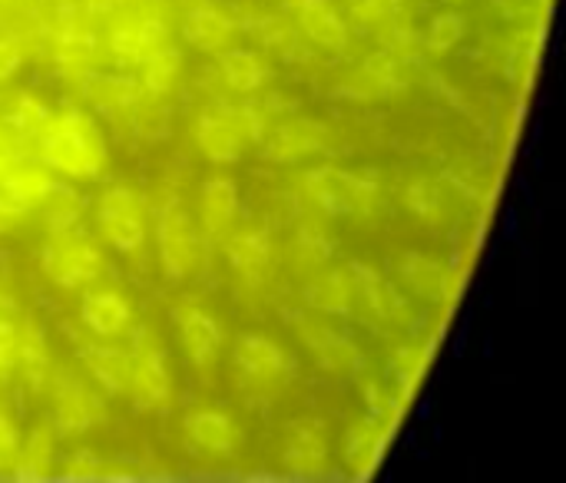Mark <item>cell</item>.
<instances>
[{
  "label": "cell",
  "mask_w": 566,
  "mask_h": 483,
  "mask_svg": "<svg viewBox=\"0 0 566 483\" xmlns=\"http://www.w3.org/2000/svg\"><path fill=\"white\" fill-rule=\"evenodd\" d=\"M176 70H179V53H169V50H159V56L149 60V73H146V83L153 90H169L172 80H176Z\"/></svg>",
  "instance_id": "d6986e66"
},
{
  "label": "cell",
  "mask_w": 566,
  "mask_h": 483,
  "mask_svg": "<svg viewBox=\"0 0 566 483\" xmlns=\"http://www.w3.org/2000/svg\"><path fill=\"white\" fill-rule=\"evenodd\" d=\"M46 454H50V444H46V434H33L30 448H27V468L36 464V471L46 468Z\"/></svg>",
  "instance_id": "7402d4cb"
},
{
  "label": "cell",
  "mask_w": 566,
  "mask_h": 483,
  "mask_svg": "<svg viewBox=\"0 0 566 483\" xmlns=\"http://www.w3.org/2000/svg\"><path fill=\"white\" fill-rule=\"evenodd\" d=\"M163 262H166V272L172 279H182L192 265V252H196V235H192V225L189 219L172 209L166 219H163Z\"/></svg>",
  "instance_id": "277c9868"
},
{
  "label": "cell",
  "mask_w": 566,
  "mask_h": 483,
  "mask_svg": "<svg viewBox=\"0 0 566 483\" xmlns=\"http://www.w3.org/2000/svg\"><path fill=\"white\" fill-rule=\"evenodd\" d=\"M23 361H27L30 381H36V385H40V378H43V368H46V355H43L40 332H33V328H27V342H23Z\"/></svg>",
  "instance_id": "ffe728a7"
},
{
  "label": "cell",
  "mask_w": 566,
  "mask_h": 483,
  "mask_svg": "<svg viewBox=\"0 0 566 483\" xmlns=\"http://www.w3.org/2000/svg\"><path fill=\"white\" fill-rule=\"evenodd\" d=\"M302 23H305V30L318 43H332V46H342L345 43V27H342V20L332 13V7L325 0H305Z\"/></svg>",
  "instance_id": "7c38bea8"
},
{
  "label": "cell",
  "mask_w": 566,
  "mask_h": 483,
  "mask_svg": "<svg viewBox=\"0 0 566 483\" xmlns=\"http://www.w3.org/2000/svg\"><path fill=\"white\" fill-rule=\"evenodd\" d=\"M292 454H302V468H308L312 461H318V458H322V444H318V441H312V438H298V441H295V448H292Z\"/></svg>",
  "instance_id": "d4e9b609"
},
{
  "label": "cell",
  "mask_w": 566,
  "mask_h": 483,
  "mask_svg": "<svg viewBox=\"0 0 566 483\" xmlns=\"http://www.w3.org/2000/svg\"><path fill=\"white\" fill-rule=\"evenodd\" d=\"M222 66H226V80L235 90H242V93L245 90H255L262 83V66H259V60L249 50H226Z\"/></svg>",
  "instance_id": "5bb4252c"
},
{
  "label": "cell",
  "mask_w": 566,
  "mask_h": 483,
  "mask_svg": "<svg viewBox=\"0 0 566 483\" xmlns=\"http://www.w3.org/2000/svg\"><path fill=\"white\" fill-rule=\"evenodd\" d=\"M90 361H93V371L96 378L113 388V391H126L129 388V371H133V361L126 355H116V351H90Z\"/></svg>",
  "instance_id": "9a60e30c"
},
{
  "label": "cell",
  "mask_w": 566,
  "mask_h": 483,
  "mask_svg": "<svg viewBox=\"0 0 566 483\" xmlns=\"http://www.w3.org/2000/svg\"><path fill=\"white\" fill-rule=\"evenodd\" d=\"M46 159L66 172H93L103 162V143L83 116H70L46 133Z\"/></svg>",
  "instance_id": "6da1fadb"
},
{
  "label": "cell",
  "mask_w": 566,
  "mask_h": 483,
  "mask_svg": "<svg viewBox=\"0 0 566 483\" xmlns=\"http://www.w3.org/2000/svg\"><path fill=\"white\" fill-rule=\"evenodd\" d=\"M99 225L116 249H136L143 239L139 206L129 189H109L99 206Z\"/></svg>",
  "instance_id": "7a4b0ae2"
},
{
  "label": "cell",
  "mask_w": 566,
  "mask_h": 483,
  "mask_svg": "<svg viewBox=\"0 0 566 483\" xmlns=\"http://www.w3.org/2000/svg\"><path fill=\"white\" fill-rule=\"evenodd\" d=\"M186 36L206 50H216L222 40H226V20L209 13V10H199V13H189L186 20Z\"/></svg>",
  "instance_id": "ac0fdd59"
},
{
  "label": "cell",
  "mask_w": 566,
  "mask_h": 483,
  "mask_svg": "<svg viewBox=\"0 0 566 483\" xmlns=\"http://www.w3.org/2000/svg\"><path fill=\"white\" fill-rule=\"evenodd\" d=\"M182 345H186L189 358L202 365V361L212 358V351L219 345V332H216V325L206 315L192 312V315L182 318Z\"/></svg>",
  "instance_id": "8fae6325"
},
{
  "label": "cell",
  "mask_w": 566,
  "mask_h": 483,
  "mask_svg": "<svg viewBox=\"0 0 566 483\" xmlns=\"http://www.w3.org/2000/svg\"><path fill=\"white\" fill-rule=\"evenodd\" d=\"M17 63H20L17 46H13V43H0V80L10 76V73L17 70Z\"/></svg>",
  "instance_id": "4316f807"
},
{
  "label": "cell",
  "mask_w": 566,
  "mask_h": 483,
  "mask_svg": "<svg viewBox=\"0 0 566 483\" xmlns=\"http://www.w3.org/2000/svg\"><path fill=\"white\" fill-rule=\"evenodd\" d=\"M36 199H40V206H43V212H46V219H50V225L56 229V232H66V225L76 219V212H80V206H76V196L63 186V182H40L36 186Z\"/></svg>",
  "instance_id": "30bf717a"
},
{
  "label": "cell",
  "mask_w": 566,
  "mask_h": 483,
  "mask_svg": "<svg viewBox=\"0 0 566 483\" xmlns=\"http://www.w3.org/2000/svg\"><path fill=\"white\" fill-rule=\"evenodd\" d=\"M411 279H415V285H418L421 292H441V279H438V272H434L431 265H424V262H418V269L411 272Z\"/></svg>",
  "instance_id": "603a6c76"
},
{
  "label": "cell",
  "mask_w": 566,
  "mask_h": 483,
  "mask_svg": "<svg viewBox=\"0 0 566 483\" xmlns=\"http://www.w3.org/2000/svg\"><path fill=\"white\" fill-rule=\"evenodd\" d=\"M46 272L63 282V285H73L80 279H90L96 275L99 269V255L86 245V242H76V239H56L50 249H46V259H43Z\"/></svg>",
  "instance_id": "3957f363"
},
{
  "label": "cell",
  "mask_w": 566,
  "mask_h": 483,
  "mask_svg": "<svg viewBox=\"0 0 566 483\" xmlns=\"http://www.w3.org/2000/svg\"><path fill=\"white\" fill-rule=\"evenodd\" d=\"M202 212H206V222L212 232H222L235 212V189L232 182H222V179H212L206 182L202 189Z\"/></svg>",
  "instance_id": "4fadbf2b"
},
{
  "label": "cell",
  "mask_w": 566,
  "mask_h": 483,
  "mask_svg": "<svg viewBox=\"0 0 566 483\" xmlns=\"http://www.w3.org/2000/svg\"><path fill=\"white\" fill-rule=\"evenodd\" d=\"M186 431L199 448L216 451V454H229L239 444V431L232 428V421L226 414H192Z\"/></svg>",
  "instance_id": "5b68a950"
},
{
  "label": "cell",
  "mask_w": 566,
  "mask_h": 483,
  "mask_svg": "<svg viewBox=\"0 0 566 483\" xmlns=\"http://www.w3.org/2000/svg\"><path fill=\"white\" fill-rule=\"evenodd\" d=\"M129 388L139 395L143 405H159L166 398V371L156 355H139L129 371Z\"/></svg>",
  "instance_id": "9c48e42d"
},
{
  "label": "cell",
  "mask_w": 566,
  "mask_h": 483,
  "mask_svg": "<svg viewBox=\"0 0 566 483\" xmlns=\"http://www.w3.org/2000/svg\"><path fill=\"white\" fill-rule=\"evenodd\" d=\"M229 255L239 269H249V272H259L265 269V259H269V242L262 232H245V235H235L232 245H229Z\"/></svg>",
  "instance_id": "2e32d148"
},
{
  "label": "cell",
  "mask_w": 566,
  "mask_h": 483,
  "mask_svg": "<svg viewBox=\"0 0 566 483\" xmlns=\"http://www.w3.org/2000/svg\"><path fill=\"white\" fill-rule=\"evenodd\" d=\"M17 123H20V129H40V123H43V109H40V106H33V103H23V109H20Z\"/></svg>",
  "instance_id": "484cf974"
},
{
  "label": "cell",
  "mask_w": 566,
  "mask_h": 483,
  "mask_svg": "<svg viewBox=\"0 0 566 483\" xmlns=\"http://www.w3.org/2000/svg\"><path fill=\"white\" fill-rule=\"evenodd\" d=\"M83 318H86V325H90L96 335H113V332H119V328L126 325L129 308H126V302L116 298L113 292H93V295H86V302H83Z\"/></svg>",
  "instance_id": "52a82bcc"
},
{
  "label": "cell",
  "mask_w": 566,
  "mask_h": 483,
  "mask_svg": "<svg viewBox=\"0 0 566 483\" xmlns=\"http://www.w3.org/2000/svg\"><path fill=\"white\" fill-rule=\"evenodd\" d=\"M93 401L83 388H70V391H60V421L66 431H80L93 421Z\"/></svg>",
  "instance_id": "e0dca14e"
},
{
  "label": "cell",
  "mask_w": 566,
  "mask_h": 483,
  "mask_svg": "<svg viewBox=\"0 0 566 483\" xmlns=\"http://www.w3.org/2000/svg\"><path fill=\"white\" fill-rule=\"evenodd\" d=\"M199 143L212 159H235L239 146H242V129L239 123L226 113V116H206L202 129H199Z\"/></svg>",
  "instance_id": "8992f818"
},
{
  "label": "cell",
  "mask_w": 566,
  "mask_h": 483,
  "mask_svg": "<svg viewBox=\"0 0 566 483\" xmlns=\"http://www.w3.org/2000/svg\"><path fill=\"white\" fill-rule=\"evenodd\" d=\"M235 361L249 378H262V375H275L282 368V355L275 345H269L265 338H242L235 348Z\"/></svg>",
  "instance_id": "ba28073f"
},
{
  "label": "cell",
  "mask_w": 566,
  "mask_h": 483,
  "mask_svg": "<svg viewBox=\"0 0 566 483\" xmlns=\"http://www.w3.org/2000/svg\"><path fill=\"white\" fill-rule=\"evenodd\" d=\"M13 448H17V434H13V428L0 418V468H7V464H10Z\"/></svg>",
  "instance_id": "cb8c5ba5"
},
{
  "label": "cell",
  "mask_w": 566,
  "mask_h": 483,
  "mask_svg": "<svg viewBox=\"0 0 566 483\" xmlns=\"http://www.w3.org/2000/svg\"><path fill=\"white\" fill-rule=\"evenodd\" d=\"M461 33H464V20H461V17H441V20H434V27H431V43H434L438 50H448Z\"/></svg>",
  "instance_id": "44dd1931"
}]
</instances>
